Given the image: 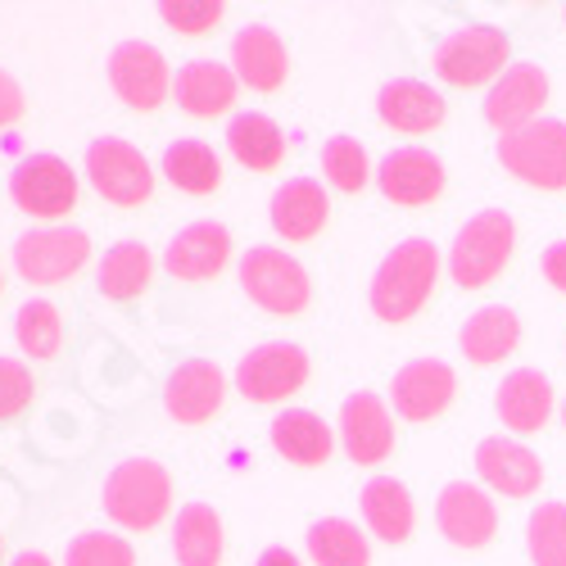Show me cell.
<instances>
[{
    "mask_svg": "<svg viewBox=\"0 0 566 566\" xmlns=\"http://www.w3.org/2000/svg\"><path fill=\"white\" fill-rule=\"evenodd\" d=\"M440 281V250L436 241H427V235H408V241H399L381 268L371 272V291H367V304L371 313L399 326V322H412L421 308H427L431 291Z\"/></svg>",
    "mask_w": 566,
    "mask_h": 566,
    "instance_id": "6da1fadb",
    "label": "cell"
},
{
    "mask_svg": "<svg viewBox=\"0 0 566 566\" xmlns=\"http://www.w3.org/2000/svg\"><path fill=\"white\" fill-rule=\"evenodd\" d=\"M109 522H118L123 531L146 535L155 526H164V516L172 507V476L168 467L155 458H127L109 471L105 494H101Z\"/></svg>",
    "mask_w": 566,
    "mask_h": 566,
    "instance_id": "7a4b0ae2",
    "label": "cell"
},
{
    "mask_svg": "<svg viewBox=\"0 0 566 566\" xmlns=\"http://www.w3.org/2000/svg\"><path fill=\"white\" fill-rule=\"evenodd\" d=\"M516 250V222L503 209H481L476 218H467L462 231L453 235L449 250V276L462 291H485L490 281H499L512 263Z\"/></svg>",
    "mask_w": 566,
    "mask_h": 566,
    "instance_id": "3957f363",
    "label": "cell"
},
{
    "mask_svg": "<svg viewBox=\"0 0 566 566\" xmlns=\"http://www.w3.org/2000/svg\"><path fill=\"white\" fill-rule=\"evenodd\" d=\"M436 73L449 82V86H494L507 69H512V45L499 28L490 23H467L458 32H449L440 45H436V55H431Z\"/></svg>",
    "mask_w": 566,
    "mask_h": 566,
    "instance_id": "277c9868",
    "label": "cell"
},
{
    "mask_svg": "<svg viewBox=\"0 0 566 566\" xmlns=\"http://www.w3.org/2000/svg\"><path fill=\"white\" fill-rule=\"evenodd\" d=\"M241 291L263 313H276V317H300L313 304L308 268L295 254L276 250V245H254L241 259Z\"/></svg>",
    "mask_w": 566,
    "mask_h": 566,
    "instance_id": "5b68a950",
    "label": "cell"
},
{
    "mask_svg": "<svg viewBox=\"0 0 566 566\" xmlns=\"http://www.w3.org/2000/svg\"><path fill=\"white\" fill-rule=\"evenodd\" d=\"M499 164L535 191H566V123L539 118L522 132L499 136Z\"/></svg>",
    "mask_w": 566,
    "mask_h": 566,
    "instance_id": "8992f818",
    "label": "cell"
},
{
    "mask_svg": "<svg viewBox=\"0 0 566 566\" xmlns=\"http://www.w3.org/2000/svg\"><path fill=\"white\" fill-rule=\"evenodd\" d=\"M86 181L96 186V196L109 200L114 209H136L155 196V168L123 136H101L86 150Z\"/></svg>",
    "mask_w": 566,
    "mask_h": 566,
    "instance_id": "52a82bcc",
    "label": "cell"
},
{
    "mask_svg": "<svg viewBox=\"0 0 566 566\" xmlns=\"http://www.w3.org/2000/svg\"><path fill=\"white\" fill-rule=\"evenodd\" d=\"M313 363L295 340H268L254 345L241 363H235V390L250 403H281L308 386Z\"/></svg>",
    "mask_w": 566,
    "mask_h": 566,
    "instance_id": "ba28073f",
    "label": "cell"
},
{
    "mask_svg": "<svg viewBox=\"0 0 566 566\" xmlns=\"http://www.w3.org/2000/svg\"><path fill=\"white\" fill-rule=\"evenodd\" d=\"M91 263V235L82 227H36L14 241V268L32 286H60Z\"/></svg>",
    "mask_w": 566,
    "mask_h": 566,
    "instance_id": "9c48e42d",
    "label": "cell"
},
{
    "mask_svg": "<svg viewBox=\"0 0 566 566\" xmlns=\"http://www.w3.org/2000/svg\"><path fill=\"white\" fill-rule=\"evenodd\" d=\"M172 69L164 60L159 45L150 41H118L109 55V86L118 91V101L136 114H155L172 96Z\"/></svg>",
    "mask_w": 566,
    "mask_h": 566,
    "instance_id": "30bf717a",
    "label": "cell"
},
{
    "mask_svg": "<svg viewBox=\"0 0 566 566\" xmlns=\"http://www.w3.org/2000/svg\"><path fill=\"white\" fill-rule=\"evenodd\" d=\"M10 196L28 218H69L77 209V172L60 155H28L10 172Z\"/></svg>",
    "mask_w": 566,
    "mask_h": 566,
    "instance_id": "8fae6325",
    "label": "cell"
},
{
    "mask_svg": "<svg viewBox=\"0 0 566 566\" xmlns=\"http://www.w3.org/2000/svg\"><path fill=\"white\" fill-rule=\"evenodd\" d=\"M458 399V371L440 358H412L390 381V408L408 421H436Z\"/></svg>",
    "mask_w": 566,
    "mask_h": 566,
    "instance_id": "7c38bea8",
    "label": "cell"
},
{
    "mask_svg": "<svg viewBox=\"0 0 566 566\" xmlns=\"http://www.w3.org/2000/svg\"><path fill=\"white\" fill-rule=\"evenodd\" d=\"M227 399V371L213 358H186L168 371L164 386V408L181 427H205L222 412Z\"/></svg>",
    "mask_w": 566,
    "mask_h": 566,
    "instance_id": "4fadbf2b",
    "label": "cell"
},
{
    "mask_svg": "<svg viewBox=\"0 0 566 566\" xmlns=\"http://www.w3.org/2000/svg\"><path fill=\"white\" fill-rule=\"evenodd\" d=\"M436 526H440V535L453 548L476 553V548H485L499 535V507H494V499L481 485L453 481L436 499Z\"/></svg>",
    "mask_w": 566,
    "mask_h": 566,
    "instance_id": "5bb4252c",
    "label": "cell"
},
{
    "mask_svg": "<svg viewBox=\"0 0 566 566\" xmlns=\"http://www.w3.org/2000/svg\"><path fill=\"white\" fill-rule=\"evenodd\" d=\"M548 105V73L539 64H512L485 96V123L507 136V132H522L531 123H539V109Z\"/></svg>",
    "mask_w": 566,
    "mask_h": 566,
    "instance_id": "9a60e30c",
    "label": "cell"
},
{
    "mask_svg": "<svg viewBox=\"0 0 566 566\" xmlns=\"http://www.w3.org/2000/svg\"><path fill=\"white\" fill-rule=\"evenodd\" d=\"M376 186L381 196L399 209H421L444 196L449 186V172L440 164V155L431 150H417V146H403V150H390L381 159V172H376Z\"/></svg>",
    "mask_w": 566,
    "mask_h": 566,
    "instance_id": "2e32d148",
    "label": "cell"
},
{
    "mask_svg": "<svg viewBox=\"0 0 566 566\" xmlns=\"http://www.w3.org/2000/svg\"><path fill=\"white\" fill-rule=\"evenodd\" d=\"M227 263H231V231H227L222 222H213V218L181 227L172 241H168V250H164V268H168V276L191 281V286L222 276Z\"/></svg>",
    "mask_w": 566,
    "mask_h": 566,
    "instance_id": "e0dca14e",
    "label": "cell"
},
{
    "mask_svg": "<svg viewBox=\"0 0 566 566\" xmlns=\"http://www.w3.org/2000/svg\"><path fill=\"white\" fill-rule=\"evenodd\" d=\"M340 444L358 467H376L395 453V417L381 395L358 390L340 403Z\"/></svg>",
    "mask_w": 566,
    "mask_h": 566,
    "instance_id": "ac0fdd59",
    "label": "cell"
},
{
    "mask_svg": "<svg viewBox=\"0 0 566 566\" xmlns=\"http://www.w3.org/2000/svg\"><path fill=\"white\" fill-rule=\"evenodd\" d=\"M553 408H557V395L548 386V376L535 371V367H516L507 371L499 390H494V412L499 421L512 431V436H535L553 421Z\"/></svg>",
    "mask_w": 566,
    "mask_h": 566,
    "instance_id": "d6986e66",
    "label": "cell"
},
{
    "mask_svg": "<svg viewBox=\"0 0 566 566\" xmlns=\"http://www.w3.org/2000/svg\"><path fill=\"white\" fill-rule=\"evenodd\" d=\"M268 218H272V231L281 235V241H291V245L313 241V235H322L326 218H332V200H326V186L313 181V177H291V181H281L276 191H272Z\"/></svg>",
    "mask_w": 566,
    "mask_h": 566,
    "instance_id": "ffe728a7",
    "label": "cell"
},
{
    "mask_svg": "<svg viewBox=\"0 0 566 566\" xmlns=\"http://www.w3.org/2000/svg\"><path fill=\"white\" fill-rule=\"evenodd\" d=\"M476 471L481 481L507 499H531L544 485V462L535 449H526L512 436H490L476 444Z\"/></svg>",
    "mask_w": 566,
    "mask_h": 566,
    "instance_id": "44dd1931",
    "label": "cell"
},
{
    "mask_svg": "<svg viewBox=\"0 0 566 566\" xmlns=\"http://www.w3.org/2000/svg\"><path fill=\"white\" fill-rule=\"evenodd\" d=\"M376 114L390 132H403V136H427V132H440L444 118H449V105L440 91H431L427 82L417 77H395L376 91Z\"/></svg>",
    "mask_w": 566,
    "mask_h": 566,
    "instance_id": "7402d4cb",
    "label": "cell"
},
{
    "mask_svg": "<svg viewBox=\"0 0 566 566\" xmlns=\"http://www.w3.org/2000/svg\"><path fill=\"white\" fill-rule=\"evenodd\" d=\"M231 73H235V82L259 91V96H272V91L286 86L291 55H286V45H281V36L272 28L250 23L231 41Z\"/></svg>",
    "mask_w": 566,
    "mask_h": 566,
    "instance_id": "603a6c76",
    "label": "cell"
},
{
    "mask_svg": "<svg viewBox=\"0 0 566 566\" xmlns=\"http://www.w3.org/2000/svg\"><path fill=\"white\" fill-rule=\"evenodd\" d=\"M235 96H241V82L227 64L213 60H191L172 77V101L191 118H222L235 105Z\"/></svg>",
    "mask_w": 566,
    "mask_h": 566,
    "instance_id": "cb8c5ba5",
    "label": "cell"
},
{
    "mask_svg": "<svg viewBox=\"0 0 566 566\" xmlns=\"http://www.w3.org/2000/svg\"><path fill=\"white\" fill-rule=\"evenodd\" d=\"M516 345H522V317H516V308H507V304L476 308L462 322V332H458L462 358L476 363V367L503 363L507 354H516Z\"/></svg>",
    "mask_w": 566,
    "mask_h": 566,
    "instance_id": "d4e9b609",
    "label": "cell"
},
{
    "mask_svg": "<svg viewBox=\"0 0 566 566\" xmlns=\"http://www.w3.org/2000/svg\"><path fill=\"white\" fill-rule=\"evenodd\" d=\"M358 507H363V522L371 526V535L381 544H403L417 526V503H412L408 485L395 476H371L358 494Z\"/></svg>",
    "mask_w": 566,
    "mask_h": 566,
    "instance_id": "484cf974",
    "label": "cell"
},
{
    "mask_svg": "<svg viewBox=\"0 0 566 566\" xmlns=\"http://www.w3.org/2000/svg\"><path fill=\"white\" fill-rule=\"evenodd\" d=\"M272 449L286 458L291 467H322L326 458L336 453V436L332 427L308 412V408H286V412H276L272 417Z\"/></svg>",
    "mask_w": 566,
    "mask_h": 566,
    "instance_id": "4316f807",
    "label": "cell"
},
{
    "mask_svg": "<svg viewBox=\"0 0 566 566\" xmlns=\"http://www.w3.org/2000/svg\"><path fill=\"white\" fill-rule=\"evenodd\" d=\"M227 531L209 503H186L172 522V557L177 566H222Z\"/></svg>",
    "mask_w": 566,
    "mask_h": 566,
    "instance_id": "83f0119b",
    "label": "cell"
},
{
    "mask_svg": "<svg viewBox=\"0 0 566 566\" xmlns=\"http://www.w3.org/2000/svg\"><path fill=\"white\" fill-rule=\"evenodd\" d=\"M101 295L105 300H118V304H132L150 291V281H155V254L140 245V241H118L101 254Z\"/></svg>",
    "mask_w": 566,
    "mask_h": 566,
    "instance_id": "f1b7e54d",
    "label": "cell"
},
{
    "mask_svg": "<svg viewBox=\"0 0 566 566\" xmlns=\"http://www.w3.org/2000/svg\"><path fill=\"white\" fill-rule=\"evenodd\" d=\"M227 150L250 172H276L286 159V136L268 114H235L227 127Z\"/></svg>",
    "mask_w": 566,
    "mask_h": 566,
    "instance_id": "f546056e",
    "label": "cell"
},
{
    "mask_svg": "<svg viewBox=\"0 0 566 566\" xmlns=\"http://www.w3.org/2000/svg\"><path fill=\"white\" fill-rule=\"evenodd\" d=\"M164 177L177 186L181 196H213L222 186V164L213 155V146L205 140H172L164 150Z\"/></svg>",
    "mask_w": 566,
    "mask_h": 566,
    "instance_id": "4dcf8cb0",
    "label": "cell"
},
{
    "mask_svg": "<svg viewBox=\"0 0 566 566\" xmlns=\"http://www.w3.org/2000/svg\"><path fill=\"white\" fill-rule=\"evenodd\" d=\"M308 557L317 566H367L371 548L354 522H345V516H322V522L308 526Z\"/></svg>",
    "mask_w": 566,
    "mask_h": 566,
    "instance_id": "1f68e13d",
    "label": "cell"
},
{
    "mask_svg": "<svg viewBox=\"0 0 566 566\" xmlns=\"http://www.w3.org/2000/svg\"><path fill=\"white\" fill-rule=\"evenodd\" d=\"M14 340L28 358H55L64 345V317L51 300H28L14 317Z\"/></svg>",
    "mask_w": 566,
    "mask_h": 566,
    "instance_id": "d6a6232c",
    "label": "cell"
},
{
    "mask_svg": "<svg viewBox=\"0 0 566 566\" xmlns=\"http://www.w3.org/2000/svg\"><path fill=\"white\" fill-rule=\"evenodd\" d=\"M322 177H326V186H336V191L358 196L367 186V177H371L363 140H354V136H332L326 140L322 146Z\"/></svg>",
    "mask_w": 566,
    "mask_h": 566,
    "instance_id": "836d02e7",
    "label": "cell"
},
{
    "mask_svg": "<svg viewBox=\"0 0 566 566\" xmlns=\"http://www.w3.org/2000/svg\"><path fill=\"white\" fill-rule=\"evenodd\" d=\"M526 548L535 566H566V503H539L526 522Z\"/></svg>",
    "mask_w": 566,
    "mask_h": 566,
    "instance_id": "e575fe53",
    "label": "cell"
},
{
    "mask_svg": "<svg viewBox=\"0 0 566 566\" xmlns=\"http://www.w3.org/2000/svg\"><path fill=\"white\" fill-rule=\"evenodd\" d=\"M64 566H136V553L123 535L109 531H86L77 539H69Z\"/></svg>",
    "mask_w": 566,
    "mask_h": 566,
    "instance_id": "d590c367",
    "label": "cell"
},
{
    "mask_svg": "<svg viewBox=\"0 0 566 566\" xmlns=\"http://www.w3.org/2000/svg\"><path fill=\"white\" fill-rule=\"evenodd\" d=\"M227 14L222 0H159V19L181 36H205Z\"/></svg>",
    "mask_w": 566,
    "mask_h": 566,
    "instance_id": "8d00e7d4",
    "label": "cell"
},
{
    "mask_svg": "<svg viewBox=\"0 0 566 566\" xmlns=\"http://www.w3.org/2000/svg\"><path fill=\"white\" fill-rule=\"evenodd\" d=\"M32 403V371L19 358H0V421L23 417Z\"/></svg>",
    "mask_w": 566,
    "mask_h": 566,
    "instance_id": "74e56055",
    "label": "cell"
},
{
    "mask_svg": "<svg viewBox=\"0 0 566 566\" xmlns=\"http://www.w3.org/2000/svg\"><path fill=\"white\" fill-rule=\"evenodd\" d=\"M23 86L6 73V69H0V132H6V127H14L19 118H23Z\"/></svg>",
    "mask_w": 566,
    "mask_h": 566,
    "instance_id": "f35d334b",
    "label": "cell"
},
{
    "mask_svg": "<svg viewBox=\"0 0 566 566\" xmlns=\"http://www.w3.org/2000/svg\"><path fill=\"white\" fill-rule=\"evenodd\" d=\"M539 268H544V281H548V286L566 295V241L548 245V250H544V259H539Z\"/></svg>",
    "mask_w": 566,
    "mask_h": 566,
    "instance_id": "ab89813d",
    "label": "cell"
},
{
    "mask_svg": "<svg viewBox=\"0 0 566 566\" xmlns=\"http://www.w3.org/2000/svg\"><path fill=\"white\" fill-rule=\"evenodd\" d=\"M254 566H304V562H300L291 548H263Z\"/></svg>",
    "mask_w": 566,
    "mask_h": 566,
    "instance_id": "60d3db41",
    "label": "cell"
},
{
    "mask_svg": "<svg viewBox=\"0 0 566 566\" xmlns=\"http://www.w3.org/2000/svg\"><path fill=\"white\" fill-rule=\"evenodd\" d=\"M10 566H55V562L45 557V553H32V548H28V553H19V557H14Z\"/></svg>",
    "mask_w": 566,
    "mask_h": 566,
    "instance_id": "b9f144b4",
    "label": "cell"
},
{
    "mask_svg": "<svg viewBox=\"0 0 566 566\" xmlns=\"http://www.w3.org/2000/svg\"><path fill=\"white\" fill-rule=\"evenodd\" d=\"M0 295H6V272H0Z\"/></svg>",
    "mask_w": 566,
    "mask_h": 566,
    "instance_id": "7bdbcfd3",
    "label": "cell"
},
{
    "mask_svg": "<svg viewBox=\"0 0 566 566\" xmlns=\"http://www.w3.org/2000/svg\"><path fill=\"white\" fill-rule=\"evenodd\" d=\"M562 427H566V399H562Z\"/></svg>",
    "mask_w": 566,
    "mask_h": 566,
    "instance_id": "ee69618b",
    "label": "cell"
},
{
    "mask_svg": "<svg viewBox=\"0 0 566 566\" xmlns=\"http://www.w3.org/2000/svg\"><path fill=\"white\" fill-rule=\"evenodd\" d=\"M0 553H6V544H0Z\"/></svg>",
    "mask_w": 566,
    "mask_h": 566,
    "instance_id": "f6af8a7d",
    "label": "cell"
},
{
    "mask_svg": "<svg viewBox=\"0 0 566 566\" xmlns=\"http://www.w3.org/2000/svg\"><path fill=\"white\" fill-rule=\"evenodd\" d=\"M562 19H566V10H562Z\"/></svg>",
    "mask_w": 566,
    "mask_h": 566,
    "instance_id": "bcb514c9",
    "label": "cell"
}]
</instances>
